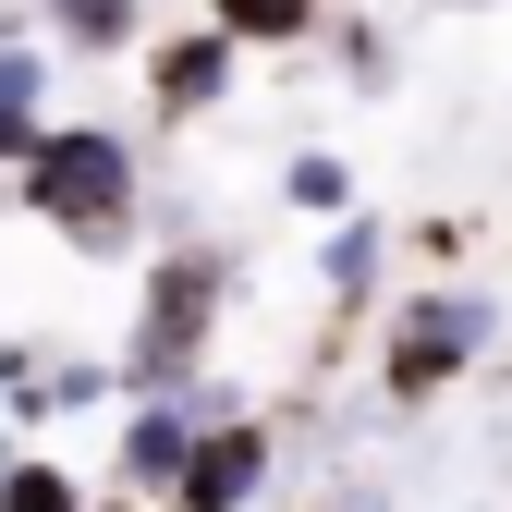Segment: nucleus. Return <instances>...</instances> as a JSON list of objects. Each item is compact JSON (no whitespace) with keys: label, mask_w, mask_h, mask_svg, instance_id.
<instances>
[{"label":"nucleus","mask_w":512,"mask_h":512,"mask_svg":"<svg viewBox=\"0 0 512 512\" xmlns=\"http://www.w3.org/2000/svg\"><path fill=\"white\" fill-rule=\"evenodd\" d=\"M13 208L37 232H61L74 256H98V269L147 256V135L86 122V110H49V135L13 159Z\"/></svg>","instance_id":"nucleus-1"},{"label":"nucleus","mask_w":512,"mask_h":512,"mask_svg":"<svg viewBox=\"0 0 512 512\" xmlns=\"http://www.w3.org/2000/svg\"><path fill=\"white\" fill-rule=\"evenodd\" d=\"M232 293H244V244L232 232H171V244H147L135 330H122V391H183V378H208Z\"/></svg>","instance_id":"nucleus-2"},{"label":"nucleus","mask_w":512,"mask_h":512,"mask_svg":"<svg viewBox=\"0 0 512 512\" xmlns=\"http://www.w3.org/2000/svg\"><path fill=\"white\" fill-rule=\"evenodd\" d=\"M500 342H512V305L488 281H464V269H439V281H415V293L378 305V403H391V415L452 403Z\"/></svg>","instance_id":"nucleus-3"},{"label":"nucleus","mask_w":512,"mask_h":512,"mask_svg":"<svg viewBox=\"0 0 512 512\" xmlns=\"http://www.w3.org/2000/svg\"><path fill=\"white\" fill-rule=\"evenodd\" d=\"M220 403H244L220 366H208V378H183V391H122V403H110V488H135V500H171L183 452H196V427H208Z\"/></svg>","instance_id":"nucleus-4"},{"label":"nucleus","mask_w":512,"mask_h":512,"mask_svg":"<svg viewBox=\"0 0 512 512\" xmlns=\"http://www.w3.org/2000/svg\"><path fill=\"white\" fill-rule=\"evenodd\" d=\"M269 488H281V427L256 415V403H220L196 427V452H183V476H171L159 512H256Z\"/></svg>","instance_id":"nucleus-5"},{"label":"nucleus","mask_w":512,"mask_h":512,"mask_svg":"<svg viewBox=\"0 0 512 512\" xmlns=\"http://www.w3.org/2000/svg\"><path fill=\"white\" fill-rule=\"evenodd\" d=\"M135 61H147V122L171 135V122H220V110L244 98V61H256V49H244L232 25L196 13V25H159Z\"/></svg>","instance_id":"nucleus-6"},{"label":"nucleus","mask_w":512,"mask_h":512,"mask_svg":"<svg viewBox=\"0 0 512 512\" xmlns=\"http://www.w3.org/2000/svg\"><path fill=\"white\" fill-rule=\"evenodd\" d=\"M110 403H122V354H74V342H49V366L25 378L13 403H0V427H13V439H49V427L110 415Z\"/></svg>","instance_id":"nucleus-7"},{"label":"nucleus","mask_w":512,"mask_h":512,"mask_svg":"<svg viewBox=\"0 0 512 512\" xmlns=\"http://www.w3.org/2000/svg\"><path fill=\"white\" fill-rule=\"evenodd\" d=\"M49 110H61V49L37 25H13L0 37V183H13V159L49 135Z\"/></svg>","instance_id":"nucleus-8"},{"label":"nucleus","mask_w":512,"mask_h":512,"mask_svg":"<svg viewBox=\"0 0 512 512\" xmlns=\"http://www.w3.org/2000/svg\"><path fill=\"white\" fill-rule=\"evenodd\" d=\"M391 220H366V208H342V220H317V293H330V317H378L391 293Z\"/></svg>","instance_id":"nucleus-9"},{"label":"nucleus","mask_w":512,"mask_h":512,"mask_svg":"<svg viewBox=\"0 0 512 512\" xmlns=\"http://www.w3.org/2000/svg\"><path fill=\"white\" fill-rule=\"evenodd\" d=\"M25 13H37V37L61 49V61H135L147 49V0H25Z\"/></svg>","instance_id":"nucleus-10"},{"label":"nucleus","mask_w":512,"mask_h":512,"mask_svg":"<svg viewBox=\"0 0 512 512\" xmlns=\"http://www.w3.org/2000/svg\"><path fill=\"white\" fill-rule=\"evenodd\" d=\"M317 61H330L342 98H391L403 86V37L378 25V13H330V25H317Z\"/></svg>","instance_id":"nucleus-11"},{"label":"nucleus","mask_w":512,"mask_h":512,"mask_svg":"<svg viewBox=\"0 0 512 512\" xmlns=\"http://www.w3.org/2000/svg\"><path fill=\"white\" fill-rule=\"evenodd\" d=\"M86 500H98V488L61 464L49 439H13V452H0V512H86Z\"/></svg>","instance_id":"nucleus-12"},{"label":"nucleus","mask_w":512,"mask_h":512,"mask_svg":"<svg viewBox=\"0 0 512 512\" xmlns=\"http://www.w3.org/2000/svg\"><path fill=\"white\" fill-rule=\"evenodd\" d=\"M330 13H342V0H208V25H232L256 61H269V49H317Z\"/></svg>","instance_id":"nucleus-13"},{"label":"nucleus","mask_w":512,"mask_h":512,"mask_svg":"<svg viewBox=\"0 0 512 512\" xmlns=\"http://www.w3.org/2000/svg\"><path fill=\"white\" fill-rule=\"evenodd\" d=\"M281 208H293V220H342V208H354V159H342V147H293V159H281Z\"/></svg>","instance_id":"nucleus-14"},{"label":"nucleus","mask_w":512,"mask_h":512,"mask_svg":"<svg viewBox=\"0 0 512 512\" xmlns=\"http://www.w3.org/2000/svg\"><path fill=\"white\" fill-rule=\"evenodd\" d=\"M37 366H49V330H13V342H0V403H13Z\"/></svg>","instance_id":"nucleus-15"},{"label":"nucleus","mask_w":512,"mask_h":512,"mask_svg":"<svg viewBox=\"0 0 512 512\" xmlns=\"http://www.w3.org/2000/svg\"><path fill=\"white\" fill-rule=\"evenodd\" d=\"M86 512H159V500H135V488H98V500H86Z\"/></svg>","instance_id":"nucleus-16"},{"label":"nucleus","mask_w":512,"mask_h":512,"mask_svg":"<svg viewBox=\"0 0 512 512\" xmlns=\"http://www.w3.org/2000/svg\"><path fill=\"white\" fill-rule=\"evenodd\" d=\"M13 25H37V13H25V0H0V37H13Z\"/></svg>","instance_id":"nucleus-17"},{"label":"nucleus","mask_w":512,"mask_h":512,"mask_svg":"<svg viewBox=\"0 0 512 512\" xmlns=\"http://www.w3.org/2000/svg\"><path fill=\"white\" fill-rule=\"evenodd\" d=\"M439 13H500V0H439Z\"/></svg>","instance_id":"nucleus-18"}]
</instances>
